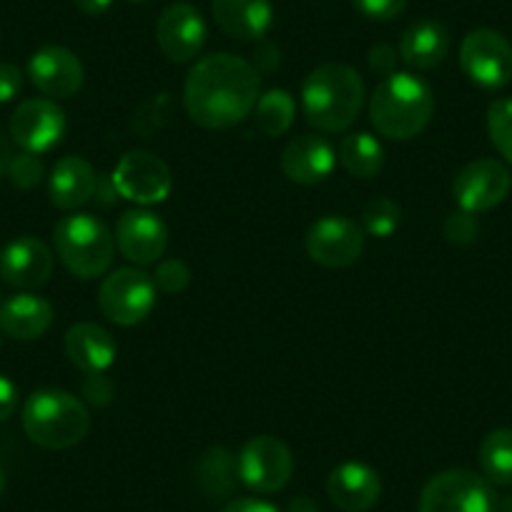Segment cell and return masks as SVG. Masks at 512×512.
Listing matches in <instances>:
<instances>
[{"label":"cell","mask_w":512,"mask_h":512,"mask_svg":"<svg viewBox=\"0 0 512 512\" xmlns=\"http://www.w3.org/2000/svg\"><path fill=\"white\" fill-rule=\"evenodd\" d=\"M460 66L480 88H505L512 81L510 41L492 28H475L460 43Z\"/></svg>","instance_id":"obj_10"},{"label":"cell","mask_w":512,"mask_h":512,"mask_svg":"<svg viewBox=\"0 0 512 512\" xmlns=\"http://www.w3.org/2000/svg\"><path fill=\"white\" fill-rule=\"evenodd\" d=\"M364 106V81L347 63L317 66L302 83V111L322 134H342Z\"/></svg>","instance_id":"obj_3"},{"label":"cell","mask_w":512,"mask_h":512,"mask_svg":"<svg viewBox=\"0 0 512 512\" xmlns=\"http://www.w3.org/2000/svg\"><path fill=\"white\" fill-rule=\"evenodd\" d=\"M0 344H3V339H0Z\"/></svg>","instance_id":"obj_46"},{"label":"cell","mask_w":512,"mask_h":512,"mask_svg":"<svg viewBox=\"0 0 512 512\" xmlns=\"http://www.w3.org/2000/svg\"><path fill=\"white\" fill-rule=\"evenodd\" d=\"M364 229L354 219L329 214L314 221L304 236L309 259L324 269H347L359 262L364 251Z\"/></svg>","instance_id":"obj_9"},{"label":"cell","mask_w":512,"mask_h":512,"mask_svg":"<svg viewBox=\"0 0 512 512\" xmlns=\"http://www.w3.org/2000/svg\"><path fill=\"white\" fill-rule=\"evenodd\" d=\"M327 495L342 512H369L382 495V480L367 462H342L329 472Z\"/></svg>","instance_id":"obj_19"},{"label":"cell","mask_w":512,"mask_h":512,"mask_svg":"<svg viewBox=\"0 0 512 512\" xmlns=\"http://www.w3.org/2000/svg\"><path fill=\"white\" fill-rule=\"evenodd\" d=\"M435 113V93L425 78L410 71L384 76L369 96V121L377 134L390 141L420 136Z\"/></svg>","instance_id":"obj_2"},{"label":"cell","mask_w":512,"mask_h":512,"mask_svg":"<svg viewBox=\"0 0 512 512\" xmlns=\"http://www.w3.org/2000/svg\"><path fill=\"white\" fill-rule=\"evenodd\" d=\"M28 78L51 101H66L83 86V63L73 51L63 46H43L28 61Z\"/></svg>","instance_id":"obj_17"},{"label":"cell","mask_w":512,"mask_h":512,"mask_svg":"<svg viewBox=\"0 0 512 512\" xmlns=\"http://www.w3.org/2000/svg\"><path fill=\"white\" fill-rule=\"evenodd\" d=\"M53 304L38 294L21 292L0 304V332L16 342L41 339L53 327Z\"/></svg>","instance_id":"obj_23"},{"label":"cell","mask_w":512,"mask_h":512,"mask_svg":"<svg viewBox=\"0 0 512 512\" xmlns=\"http://www.w3.org/2000/svg\"><path fill=\"white\" fill-rule=\"evenodd\" d=\"M53 267H56V256L51 246L38 236L23 234L0 249V277L23 292L48 284V279L53 277Z\"/></svg>","instance_id":"obj_15"},{"label":"cell","mask_w":512,"mask_h":512,"mask_svg":"<svg viewBox=\"0 0 512 512\" xmlns=\"http://www.w3.org/2000/svg\"><path fill=\"white\" fill-rule=\"evenodd\" d=\"M113 239H116V249L121 251L123 259L136 267L159 264L169 249V229L149 209L123 211L116 221Z\"/></svg>","instance_id":"obj_14"},{"label":"cell","mask_w":512,"mask_h":512,"mask_svg":"<svg viewBox=\"0 0 512 512\" xmlns=\"http://www.w3.org/2000/svg\"><path fill=\"white\" fill-rule=\"evenodd\" d=\"M337 159L354 179H372L382 171L384 149L377 136L367 134V131H354L339 141Z\"/></svg>","instance_id":"obj_25"},{"label":"cell","mask_w":512,"mask_h":512,"mask_svg":"<svg viewBox=\"0 0 512 512\" xmlns=\"http://www.w3.org/2000/svg\"><path fill=\"white\" fill-rule=\"evenodd\" d=\"M337 166V151L324 136L302 134L282 151V171L299 186H314L329 179Z\"/></svg>","instance_id":"obj_18"},{"label":"cell","mask_w":512,"mask_h":512,"mask_svg":"<svg viewBox=\"0 0 512 512\" xmlns=\"http://www.w3.org/2000/svg\"><path fill=\"white\" fill-rule=\"evenodd\" d=\"M23 432L43 450H68L91 430V412L66 390H38L23 405Z\"/></svg>","instance_id":"obj_4"},{"label":"cell","mask_w":512,"mask_h":512,"mask_svg":"<svg viewBox=\"0 0 512 512\" xmlns=\"http://www.w3.org/2000/svg\"><path fill=\"white\" fill-rule=\"evenodd\" d=\"M171 118V96L169 93H159L151 101H146L139 111L134 113V128L144 139H149L154 131L164 128Z\"/></svg>","instance_id":"obj_32"},{"label":"cell","mask_w":512,"mask_h":512,"mask_svg":"<svg viewBox=\"0 0 512 512\" xmlns=\"http://www.w3.org/2000/svg\"><path fill=\"white\" fill-rule=\"evenodd\" d=\"M13 146L11 141L6 139V136L0 134V179L8 174V166H11V159H13Z\"/></svg>","instance_id":"obj_43"},{"label":"cell","mask_w":512,"mask_h":512,"mask_svg":"<svg viewBox=\"0 0 512 512\" xmlns=\"http://www.w3.org/2000/svg\"><path fill=\"white\" fill-rule=\"evenodd\" d=\"M221 512H282L279 507H274L267 500H256V497H239V500H231L229 505L221 507Z\"/></svg>","instance_id":"obj_41"},{"label":"cell","mask_w":512,"mask_h":512,"mask_svg":"<svg viewBox=\"0 0 512 512\" xmlns=\"http://www.w3.org/2000/svg\"><path fill=\"white\" fill-rule=\"evenodd\" d=\"M495 490L477 472L465 467L437 472L420 495L417 512H495Z\"/></svg>","instance_id":"obj_7"},{"label":"cell","mask_w":512,"mask_h":512,"mask_svg":"<svg viewBox=\"0 0 512 512\" xmlns=\"http://www.w3.org/2000/svg\"><path fill=\"white\" fill-rule=\"evenodd\" d=\"M53 246L63 267L83 282L103 277L116 254L113 231L98 216L83 211L63 216L53 226Z\"/></svg>","instance_id":"obj_5"},{"label":"cell","mask_w":512,"mask_h":512,"mask_svg":"<svg viewBox=\"0 0 512 512\" xmlns=\"http://www.w3.org/2000/svg\"><path fill=\"white\" fill-rule=\"evenodd\" d=\"M151 279H154L159 292L179 294L189 287L191 269L186 267L184 259H161V262L156 264V272Z\"/></svg>","instance_id":"obj_34"},{"label":"cell","mask_w":512,"mask_h":512,"mask_svg":"<svg viewBox=\"0 0 512 512\" xmlns=\"http://www.w3.org/2000/svg\"><path fill=\"white\" fill-rule=\"evenodd\" d=\"M73 3L86 16H101V13H106L113 6V0H73Z\"/></svg>","instance_id":"obj_42"},{"label":"cell","mask_w":512,"mask_h":512,"mask_svg":"<svg viewBox=\"0 0 512 512\" xmlns=\"http://www.w3.org/2000/svg\"><path fill=\"white\" fill-rule=\"evenodd\" d=\"M482 477L490 485L512 487V427L487 432L477 450Z\"/></svg>","instance_id":"obj_26"},{"label":"cell","mask_w":512,"mask_h":512,"mask_svg":"<svg viewBox=\"0 0 512 512\" xmlns=\"http://www.w3.org/2000/svg\"><path fill=\"white\" fill-rule=\"evenodd\" d=\"M156 43L171 63H191L206 43L204 16L191 3H171L156 21Z\"/></svg>","instance_id":"obj_16"},{"label":"cell","mask_w":512,"mask_h":512,"mask_svg":"<svg viewBox=\"0 0 512 512\" xmlns=\"http://www.w3.org/2000/svg\"><path fill=\"white\" fill-rule=\"evenodd\" d=\"M279 63H282V56H279V48L274 46L272 41H259V43H256L254 61H251V66H254L256 71H259V73H272V71H277Z\"/></svg>","instance_id":"obj_39"},{"label":"cell","mask_w":512,"mask_h":512,"mask_svg":"<svg viewBox=\"0 0 512 512\" xmlns=\"http://www.w3.org/2000/svg\"><path fill=\"white\" fill-rule=\"evenodd\" d=\"M512 191V174L502 161L475 159L462 166L452 179V196L457 209L485 214L500 206Z\"/></svg>","instance_id":"obj_12"},{"label":"cell","mask_w":512,"mask_h":512,"mask_svg":"<svg viewBox=\"0 0 512 512\" xmlns=\"http://www.w3.org/2000/svg\"><path fill=\"white\" fill-rule=\"evenodd\" d=\"M23 71L13 63H0V103H8L21 93Z\"/></svg>","instance_id":"obj_38"},{"label":"cell","mask_w":512,"mask_h":512,"mask_svg":"<svg viewBox=\"0 0 512 512\" xmlns=\"http://www.w3.org/2000/svg\"><path fill=\"white\" fill-rule=\"evenodd\" d=\"M83 397H86L91 405H108L113 397V382L106 377V372L103 374H86V379H83Z\"/></svg>","instance_id":"obj_37"},{"label":"cell","mask_w":512,"mask_h":512,"mask_svg":"<svg viewBox=\"0 0 512 512\" xmlns=\"http://www.w3.org/2000/svg\"><path fill=\"white\" fill-rule=\"evenodd\" d=\"M98 174L81 156H63L48 174V199L56 209L76 211L96 196Z\"/></svg>","instance_id":"obj_21"},{"label":"cell","mask_w":512,"mask_h":512,"mask_svg":"<svg viewBox=\"0 0 512 512\" xmlns=\"http://www.w3.org/2000/svg\"><path fill=\"white\" fill-rule=\"evenodd\" d=\"M359 221H362L359 226L364 229V234L377 236V239H390L400 229L402 209L397 201L387 199V196H377V199L364 204Z\"/></svg>","instance_id":"obj_29"},{"label":"cell","mask_w":512,"mask_h":512,"mask_svg":"<svg viewBox=\"0 0 512 512\" xmlns=\"http://www.w3.org/2000/svg\"><path fill=\"white\" fill-rule=\"evenodd\" d=\"M211 13L221 31L241 43H259L274 23L272 0H211Z\"/></svg>","instance_id":"obj_20"},{"label":"cell","mask_w":512,"mask_h":512,"mask_svg":"<svg viewBox=\"0 0 512 512\" xmlns=\"http://www.w3.org/2000/svg\"><path fill=\"white\" fill-rule=\"evenodd\" d=\"M196 477H199L201 490L209 497L229 495L236 482H239L236 455L226 447H209L196 462Z\"/></svg>","instance_id":"obj_27"},{"label":"cell","mask_w":512,"mask_h":512,"mask_svg":"<svg viewBox=\"0 0 512 512\" xmlns=\"http://www.w3.org/2000/svg\"><path fill=\"white\" fill-rule=\"evenodd\" d=\"M136 3H141V0H136Z\"/></svg>","instance_id":"obj_47"},{"label":"cell","mask_w":512,"mask_h":512,"mask_svg":"<svg viewBox=\"0 0 512 512\" xmlns=\"http://www.w3.org/2000/svg\"><path fill=\"white\" fill-rule=\"evenodd\" d=\"M287 512H319V505L307 495H299L294 497L292 502L287 505Z\"/></svg>","instance_id":"obj_44"},{"label":"cell","mask_w":512,"mask_h":512,"mask_svg":"<svg viewBox=\"0 0 512 512\" xmlns=\"http://www.w3.org/2000/svg\"><path fill=\"white\" fill-rule=\"evenodd\" d=\"M487 134L497 154L512 166V98H495L487 108Z\"/></svg>","instance_id":"obj_30"},{"label":"cell","mask_w":512,"mask_h":512,"mask_svg":"<svg viewBox=\"0 0 512 512\" xmlns=\"http://www.w3.org/2000/svg\"><path fill=\"white\" fill-rule=\"evenodd\" d=\"M294 116H297V101L287 88H269L256 101L254 118L264 136L277 139V136L287 134L294 123Z\"/></svg>","instance_id":"obj_28"},{"label":"cell","mask_w":512,"mask_h":512,"mask_svg":"<svg viewBox=\"0 0 512 512\" xmlns=\"http://www.w3.org/2000/svg\"><path fill=\"white\" fill-rule=\"evenodd\" d=\"M452 46V36L445 23L440 21H417L402 33L400 58L415 71H432L447 58Z\"/></svg>","instance_id":"obj_24"},{"label":"cell","mask_w":512,"mask_h":512,"mask_svg":"<svg viewBox=\"0 0 512 512\" xmlns=\"http://www.w3.org/2000/svg\"><path fill=\"white\" fill-rule=\"evenodd\" d=\"M367 61L374 73H379V76H392V73L397 71V61H402V58L395 46H390V43H377V46H372V51H369Z\"/></svg>","instance_id":"obj_36"},{"label":"cell","mask_w":512,"mask_h":512,"mask_svg":"<svg viewBox=\"0 0 512 512\" xmlns=\"http://www.w3.org/2000/svg\"><path fill=\"white\" fill-rule=\"evenodd\" d=\"M3 490H6V472H3V465H0V497H3Z\"/></svg>","instance_id":"obj_45"},{"label":"cell","mask_w":512,"mask_h":512,"mask_svg":"<svg viewBox=\"0 0 512 512\" xmlns=\"http://www.w3.org/2000/svg\"><path fill=\"white\" fill-rule=\"evenodd\" d=\"M116 194L139 206L161 204L174 189V174L169 164L149 151H128L121 156L111 174Z\"/></svg>","instance_id":"obj_11"},{"label":"cell","mask_w":512,"mask_h":512,"mask_svg":"<svg viewBox=\"0 0 512 512\" xmlns=\"http://www.w3.org/2000/svg\"><path fill=\"white\" fill-rule=\"evenodd\" d=\"M63 347H66L68 362L81 369L83 374L108 372L118 354L116 339L96 322H78L68 327Z\"/></svg>","instance_id":"obj_22"},{"label":"cell","mask_w":512,"mask_h":512,"mask_svg":"<svg viewBox=\"0 0 512 512\" xmlns=\"http://www.w3.org/2000/svg\"><path fill=\"white\" fill-rule=\"evenodd\" d=\"M66 113L51 98H28L13 111L8 136L16 146L31 154H46L61 144L66 134Z\"/></svg>","instance_id":"obj_13"},{"label":"cell","mask_w":512,"mask_h":512,"mask_svg":"<svg viewBox=\"0 0 512 512\" xmlns=\"http://www.w3.org/2000/svg\"><path fill=\"white\" fill-rule=\"evenodd\" d=\"M239 482L259 495H272L287 487L294 475V455L284 440L274 435H256L236 455Z\"/></svg>","instance_id":"obj_8"},{"label":"cell","mask_w":512,"mask_h":512,"mask_svg":"<svg viewBox=\"0 0 512 512\" xmlns=\"http://www.w3.org/2000/svg\"><path fill=\"white\" fill-rule=\"evenodd\" d=\"M442 234L450 244L455 246H470L480 239L482 224L477 219V214H470L465 209H455L447 214L445 224H442Z\"/></svg>","instance_id":"obj_33"},{"label":"cell","mask_w":512,"mask_h":512,"mask_svg":"<svg viewBox=\"0 0 512 512\" xmlns=\"http://www.w3.org/2000/svg\"><path fill=\"white\" fill-rule=\"evenodd\" d=\"M98 309L118 327H136L156 309V284L141 267H121L98 289Z\"/></svg>","instance_id":"obj_6"},{"label":"cell","mask_w":512,"mask_h":512,"mask_svg":"<svg viewBox=\"0 0 512 512\" xmlns=\"http://www.w3.org/2000/svg\"><path fill=\"white\" fill-rule=\"evenodd\" d=\"M8 179L16 189L31 191L46 179V164L41 161V156L31 154V151H21L11 159V166H8Z\"/></svg>","instance_id":"obj_31"},{"label":"cell","mask_w":512,"mask_h":512,"mask_svg":"<svg viewBox=\"0 0 512 512\" xmlns=\"http://www.w3.org/2000/svg\"><path fill=\"white\" fill-rule=\"evenodd\" d=\"M18 407V387L6 377L0 374V422H6L8 417H13Z\"/></svg>","instance_id":"obj_40"},{"label":"cell","mask_w":512,"mask_h":512,"mask_svg":"<svg viewBox=\"0 0 512 512\" xmlns=\"http://www.w3.org/2000/svg\"><path fill=\"white\" fill-rule=\"evenodd\" d=\"M262 96V78L246 58L211 53L191 66L184 83V108L209 131H226L251 116Z\"/></svg>","instance_id":"obj_1"},{"label":"cell","mask_w":512,"mask_h":512,"mask_svg":"<svg viewBox=\"0 0 512 512\" xmlns=\"http://www.w3.org/2000/svg\"><path fill=\"white\" fill-rule=\"evenodd\" d=\"M362 16L372 18V21H395L407 11L410 0H352Z\"/></svg>","instance_id":"obj_35"}]
</instances>
